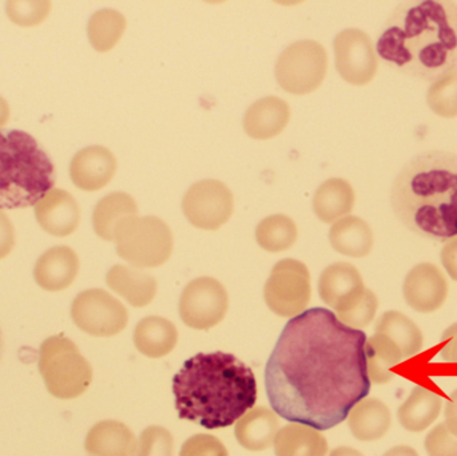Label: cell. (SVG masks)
Returning a JSON list of instances; mask_svg holds the SVG:
<instances>
[{
	"instance_id": "d6986e66",
	"label": "cell",
	"mask_w": 457,
	"mask_h": 456,
	"mask_svg": "<svg viewBox=\"0 0 457 456\" xmlns=\"http://www.w3.org/2000/svg\"><path fill=\"white\" fill-rule=\"evenodd\" d=\"M329 241L338 253L360 259L370 253L375 237L367 221L357 216H346L333 222Z\"/></svg>"
},
{
	"instance_id": "ac0fdd59",
	"label": "cell",
	"mask_w": 457,
	"mask_h": 456,
	"mask_svg": "<svg viewBox=\"0 0 457 456\" xmlns=\"http://www.w3.org/2000/svg\"><path fill=\"white\" fill-rule=\"evenodd\" d=\"M391 423L388 406L375 398L362 399L348 417L351 433L361 442L380 441L388 433Z\"/></svg>"
},
{
	"instance_id": "ba28073f",
	"label": "cell",
	"mask_w": 457,
	"mask_h": 456,
	"mask_svg": "<svg viewBox=\"0 0 457 456\" xmlns=\"http://www.w3.org/2000/svg\"><path fill=\"white\" fill-rule=\"evenodd\" d=\"M311 273L303 262L284 259L277 262L263 288L266 305L281 318H295L311 302Z\"/></svg>"
},
{
	"instance_id": "d590c367",
	"label": "cell",
	"mask_w": 457,
	"mask_h": 456,
	"mask_svg": "<svg viewBox=\"0 0 457 456\" xmlns=\"http://www.w3.org/2000/svg\"><path fill=\"white\" fill-rule=\"evenodd\" d=\"M39 270L46 273V280L69 283L77 273V257L69 249L58 248V256L46 260L45 267Z\"/></svg>"
},
{
	"instance_id": "3957f363",
	"label": "cell",
	"mask_w": 457,
	"mask_h": 456,
	"mask_svg": "<svg viewBox=\"0 0 457 456\" xmlns=\"http://www.w3.org/2000/svg\"><path fill=\"white\" fill-rule=\"evenodd\" d=\"M173 394L179 419L219 430L254 407L257 382L252 369L231 353H198L174 377Z\"/></svg>"
},
{
	"instance_id": "7a4b0ae2",
	"label": "cell",
	"mask_w": 457,
	"mask_h": 456,
	"mask_svg": "<svg viewBox=\"0 0 457 456\" xmlns=\"http://www.w3.org/2000/svg\"><path fill=\"white\" fill-rule=\"evenodd\" d=\"M378 53L402 74L436 82L457 70V7L453 2L400 4L378 37Z\"/></svg>"
},
{
	"instance_id": "e0dca14e",
	"label": "cell",
	"mask_w": 457,
	"mask_h": 456,
	"mask_svg": "<svg viewBox=\"0 0 457 456\" xmlns=\"http://www.w3.org/2000/svg\"><path fill=\"white\" fill-rule=\"evenodd\" d=\"M279 431V423L276 414L266 407L249 410L237 422V441L249 452H263L274 444Z\"/></svg>"
},
{
	"instance_id": "5bb4252c",
	"label": "cell",
	"mask_w": 457,
	"mask_h": 456,
	"mask_svg": "<svg viewBox=\"0 0 457 456\" xmlns=\"http://www.w3.org/2000/svg\"><path fill=\"white\" fill-rule=\"evenodd\" d=\"M359 269L349 262H335L325 268L320 276L319 294L325 304L336 313L356 302L365 291Z\"/></svg>"
},
{
	"instance_id": "7bdbcfd3",
	"label": "cell",
	"mask_w": 457,
	"mask_h": 456,
	"mask_svg": "<svg viewBox=\"0 0 457 456\" xmlns=\"http://www.w3.org/2000/svg\"><path fill=\"white\" fill-rule=\"evenodd\" d=\"M10 120V106L7 101L0 95V128L5 125Z\"/></svg>"
},
{
	"instance_id": "83f0119b",
	"label": "cell",
	"mask_w": 457,
	"mask_h": 456,
	"mask_svg": "<svg viewBox=\"0 0 457 456\" xmlns=\"http://www.w3.org/2000/svg\"><path fill=\"white\" fill-rule=\"evenodd\" d=\"M376 334L389 337L402 350L405 359L419 355L424 339L420 328L407 316L397 311L383 313L376 323Z\"/></svg>"
},
{
	"instance_id": "44dd1931",
	"label": "cell",
	"mask_w": 457,
	"mask_h": 456,
	"mask_svg": "<svg viewBox=\"0 0 457 456\" xmlns=\"http://www.w3.org/2000/svg\"><path fill=\"white\" fill-rule=\"evenodd\" d=\"M353 187L343 178H329L317 187L313 209L320 221L332 224L351 213L354 206Z\"/></svg>"
},
{
	"instance_id": "f35d334b",
	"label": "cell",
	"mask_w": 457,
	"mask_h": 456,
	"mask_svg": "<svg viewBox=\"0 0 457 456\" xmlns=\"http://www.w3.org/2000/svg\"><path fill=\"white\" fill-rule=\"evenodd\" d=\"M440 344H442L440 356H442L443 361L445 363L457 366V323L445 329L442 340H440Z\"/></svg>"
},
{
	"instance_id": "836d02e7",
	"label": "cell",
	"mask_w": 457,
	"mask_h": 456,
	"mask_svg": "<svg viewBox=\"0 0 457 456\" xmlns=\"http://www.w3.org/2000/svg\"><path fill=\"white\" fill-rule=\"evenodd\" d=\"M173 435L161 426H150L142 431L136 456H173Z\"/></svg>"
},
{
	"instance_id": "f6af8a7d",
	"label": "cell",
	"mask_w": 457,
	"mask_h": 456,
	"mask_svg": "<svg viewBox=\"0 0 457 456\" xmlns=\"http://www.w3.org/2000/svg\"><path fill=\"white\" fill-rule=\"evenodd\" d=\"M5 343L4 335H3L2 328H0V361H2L3 353H4Z\"/></svg>"
},
{
	"instance_id": "ffe728a7",
	"label": "cell",
	"mask_w": 457,
	"mask_h": 456,
	"mask_svg": "<svg viewBox=\"0 0 457 456\" xmlns=\"http://www.w3.org/2000/svg\"><path fill=\"white\" fill-rule=\"evenodd\" d=\"M107 284L125 297L129 304L137 308L149 305L154 300L158 289L157 280L150 273L125 265H115L110 269Z\"/></svg>"
},
{
	"instance_id": "4316f807",
	"label": "cell",
	"mask_w": 457,
	"mask_h": 456,
	"mask_svg": "<svg viewBox=\"0 0 457 456\" xmlns=\"http://www.w3.org/2000/svg\"><path fill=\"white\" fill-rule=\"evenodd\" d=\"M35 208L39 221L50 230L69 232L75 229L79 220L77 203L66 190L54 187L35 205Z\"/></svg>"
},
{
	"instance_id": "1f68e13d",
	"label": "cell",
	"mask_w": 457,
	"mask_h": 456,
	"mask_svg": "<svg viewBox=\"0 0 457 456\" xmlns=\"http://www.w3.org/2000/svg\"><path fill=\"white\" fill-rule=\"evenodd\" d=\"M427 102L435 114L445 118L457 117V70L432 83Z\"/></svg>"
},
{
	"instance_id": "30bf717a",
	"label": "cell",
	"mask_w": 457,
	"mask_h": 456,
	"mask_svg": "<svg viewBox=\"0 0 457 456\" xmlns=\"http://www.w3.org/2000/svg\"><path fill=\"white\" fill-rule=\"evenodd\" d=\"M182 211L193 227L204 230L220 229L233 214V193L219 179H201L184 195Z\"/></svg>"
},
{
	"instance_id": "f546056e",
	"label": "cell",
	"mask_w": 457,
	"mask_h": 456,
	"mask_svg": "<svg viewBox=\"0 0 457 456\" xmlns=\"http://www.w3.org/2000/svg\"><path fill=\"white\" fill-rule=\"evenodd\" d=\"M297 225L285 214L266 217L255 229V240L266 252L279 253L287 251L297 241Z\"/></svg>"
},
{
	"instance_id": "6da1fadb",
	"label": "cell",
	"mask_w": 457,
	"mask_h": 456,
	"mask_svg": "<svg viewBox=\"0 0 457 456\" xmlns=\"http://www.w3.org/2000/svg\"><path fill=\"white\" fill-rule=\"evenodd\" d=\"M365 343L364 332L325 308L290 319L266 364L271 410L314 430L341 425L370 391Z\"/></svg>"
},
{
	"instance_id": "f1b7e54d",
	"label": "cell",
	"mask_w": 457,
	"mask_h": 456,
	"mask_svg": "<svg viewBox=\"0 0 457 456\" xmlns=\"http://www.w3.org/2000/svg\"><path fill=\"white\" fill-rule=\"evenodd\" d=\"M80 302L86 312L91 313L96 328H101L104 335L118 334L128 324L126 308L104 291L86 292Z\"/></svg>"
},
{
	"instance_id": "d4e9b609",
	"label": "cell",
	"mask_w": 457,
	"mask_h": 456,
	"mask_svg": "<svg viewBox=\"0 0 457 456\" xmlns=\"http://www.w3.org/2000/svg\"><path fill=\"white\" fill-rule=\"evenodd\" d=\"M365 361L370 383L386 385L394 379L395 367L405 361L402 350L384 335L376 334L365 343Z\"/></svg>"
},
{
	"instance_id": "2e32d148",
	"label": "cell",
	"mask_w": 457,
	"mask_h": 456,
	"mask_svg": "<svg viewBox=\"0 0 457 456\" xmlns=\"http://www.w3.org/2000/svg\"><path fill=\"white\" fill-rule=\"evenodd\" d=\"M179 343V329L168 319L147 316L137 324L134 344L137 350L149 359L168 356Z\"/></svg>"
},
{
	"instance_id": "603a6c76",
	"label": "cell",
	"mask_w": 457,
	"mask_h": 456,
	"mask_svg": "<svg viewBox=\"0 0 457 456\" xmlns=\"http://www.w3.org/2000/svg\"><path fill=\"white\" fill-rule=\"evenodd\" d=\"M137 446L136 436L123 423H99L88 434L87 452L91 456H134Z\"/></svg>"
},
{
	"instance_id": "ab89813d",
	"label": "cell",
	"mask_w": 457,
	"mask_h": 456,
	"mask_svg": "<svg viewBox=\"0 0 457 456\" xmlns=\"http://www.w3.org/2000/svg\"><path fill=\"white\" fill-rule=\"evenodd\" d=\"M442 262L448 275L457 281V237L447 241L442 251Z\"/></svg>"
},
{
	"instance_id": "277c9868",
	"label": "cell",
	"mask_w": 457,
	"mask_h": 456,
	"mask_svg": "<svg viewBox=\"0 0 457 456\" xmlns=\"http://www.w3.org/2000/svg\"><path fill=\"white\" fill-rule=\"evenodd\" d=\"M397 219L416 235L436 241L457 236V154L429 150L413 157L392 184Z\"/></svg>"
},
{
	"instance_id": "484cf974",
	"label": "cell",
	"mask_w": 457,
	"mask_h": 456,
	"mask_svg": "<svg viewBox=\"0 0 457 456\" xmlns=\"http://www.w3.org/2000/svg\"><path fill=\"white\" fill-rule=\"evenodd\" d=\"M138 216L136 200L128 193H110L102 198L94 211V227L104 240H114L115 232L126 220Z\"/></svg>"
},
{
	"instance_id": "cb8c5ba5",
	"label": "cell",
	"mask_w": 457,
	"mask_h": 456,
	"mask_svg": "<svg viewBox=\"0 0 457 456\" xmlns=\"http://www.w3.org/2000/svg\"><path fill=\"white\" fill-rule=\"evenodd\" d=\"M276 456H325L328 442L319 430L308 426H285L274 439Z\"/></svg>"
},
{
	"instance_id": "5b68a950",
	"label": "cell",
	"mask_w": 457,
	"mask_h": 456,
	"mask_svg": "<svg viewBox=\"0 0 457 456\" xmlns=\"http://www.w3.org/2000/svg\"><path fill=\"white\" fill-rule=\"evenodd\" d=\"M55 182V166L31 134L0 130V211L37 205Z\"/></svg>"
},
{
	"instance_id": "4dcf8cb0",
	"label": "cell",
	"mask_w": 457,
	"mask_h": 456,
	"mask_svg": "<svg viewBox=\"0 0 457 456\" xmlns=\"http://www.w3.org/2000/svg\"><path fill=\"white\" fill-rule=\"evenodd\" d=\"M126 29V18L120 11L102 8L91 15L87 34L91 46L99 53H106L115 47Z\"/></svg>"
},
{
	"instance_id": "9c48e42d",
	"label": "cell",
	"mask_w": 457,
	"mask_h": 456,
	"mask_svg": "<svg viewBox=\"0 0 457 456\" xmlns=\"http://www.w3.org/2000/svg\"><path fill=\"white\" fill-rule=\"evenodd\" d=\"M228 310L227 288L217 278H195L185 286L179 299V315L187 327L198 331L219 326Z\"/></svg>"
},
{
	"instance_id": "7402d4cb",
	"label": "cell",
	"mask_w": 457,
	"mask_h": 456,
	"mask_svg": "<svg viewBox=\"0 0 457 456\" xmlns=\"http://www.w3.org/2000/svg\"><path fill=\"white\" fill-rule=\"evenodd\" d=\"M442 406V396L428 388L415 387L397 411V418L405 430L421 433L439 418Z\"/></svg>"
},
{
	"instance_id": "52a82bcc",
	"label": "cell",
	"mask_w": 457,
	"mask_h": 456,
	"mask_svg": "<svg viewBox=\"0 0 457 456\" xmlns=\"http://www.w3.org/2000/svg\"><path fill=\"white\" fill-rule=\"evenodd\" d=\"M327 71V50L314 40H297L287 46L277 59V82L285 91L295 95L319 88Z\"/></svg>"
},
{
	"instance_id": "e575fe53",
	"label": "cell",
	"mask_w": 457,
	"mask_h": 456,
	"mask_svg": "<svg viewBox=\"0 0 457 456\" xmlns=\"http://www.w3.org/2000/svg\"><path fill=\"white\" fill-rule=\"evenodd\" d=\"M51 11L50 2H18L11 0L5 3V13L8 18L21 27L37 26L42 23Z\"/></svg>"
},
{
	"instance_id": "7c38bea8",
	"label": "cell",
	"mask_w": 457,
	"mask_h": 456,
	"mask_svg": "<svg viewBox=\"0 0 457 456\" xmlns=\"http://www.w3.org/2000/svg\"><path fill=\"white\" fill-rule=\"evenodd\" d=\"M405 302L420 313H432L443 307L448 296V283L442 270L431 262L416 265L404 286Z\"/></svg>"
},
{
	"instance_id": "8fae6325",
	"label": "cell",
	"mask_w": 457,
	"mask_h": 456,
	"mask_svg": "<svg viewBox=\"0 0 457 456\" xmlns=\"http://www.w3.org/2000/svg\"><path fill=\"white\" fill-rule=\"evenodd\" d=\"M336 67L345 82L354 86L370 83L378 72L372 40L359 29H346L335 39Z\"/></svg>"
},
{
	"instance_id": "d6a6232c",
	"label": "cell",
	"mask_w": 457,
	"mask_h": 456,
	"mask_svg": "<svg viewBox=\"0 0 457 456\" xmlns=\"http://www.w3.org/2000/svg\"><path fill=\"white\" fill-rule=\"evenodd\" d=\"M378 300L370 289H365L364 294L352 303L341 312L335 313L338 320L353 329H361L370 326L378 312Z\"/></svg>"
},
{
	"instance_id": "74e56055",
	"label": "cell",
	"mask_w": 457,
	"mask_h": 456,
	"mask_svg": "<svg viewBox=\"0 0 457 456\" xmlns=\"http://www.w3.org/2000/svg\"><path fill=\"white\" fill-rule=\"evenodd\" d=\"M429 456H457V438L450 433L445 423L436 426L424 442Z\"/></svg>"
},
{
	"instance_id": "8d00e7d4",
	"label": "cell",
	"mask_w": 457,
	"mask_h": 456,
	"mask_svg": "<svg viewBox=\"0 0 457 456\" xmlns=\"http://www.w3.org/2000/svg\"><path fill=\"white\" fill-rule=\"evenodd\" d=\"M179 456H228V452L216 436L198 434L182 444Z\"/></svg>"
},
{
	"instance_id": "b9f144b4",
	"label": "cell",
	"mask_w": 457,
	"mask_h": 456,
	"mask_svg": "<svg viewBox=\"0 0 457 456\" xmlns=\"http://www.w3.org/2000/svg\"><path fill=\"white\" fill-rule=\"evenodd\" d=\"M383 456H419L416 450L410 446H396L388 450Z\"/></svg>"
},
{
	"instance_id": "8992f818",
	"label": "cell",
	"mask_w": 457,
	"mask_h": 456,
	"mask_svg": "<svg viewBox=\"0 0 457 456\" xmlns=\"http://www.w3.org/2000/svg\"><path fill=\"white\" fill-rule=\"evenodd\" d=\"M114 240L120 256L138 269L161 267L174 249L170 228L154 216L126 220L115 232Z\"/></svg>"
},
{
	"instance_id": "4fadbf2b",
	"label": "cell",
	"mask_w": 457,
	"mask_h": 456,
	"mask_svg": "<svg viewBox=\"0 0 457 456\" xmlns=\"http://www.w3.org/2000/svg\"><path fill=\"white\" fill-rule=\"evenodd\" d=\"M117 171V158L107 147L94 145L79 150L70 163L75 187L87 192L106 187Z\"/></svg>"
},
{
	"instance_id": "9a60e30c",
	"label": "cell",
	"mask_w": 457,
	"mask_h": 456,
	"mask_svg": "<svg viewBox=\"0 0 457 456\" xmlns=\"http://www.w3.org/2000/svg\"><path fill=\"white\" fill-rule=\"evenodd\" d=\"M290 120V107L278 96H265L255 101L245 112L244 128L254 139L278 136Z\"/></svg>"
},
{
	"instance_id": "ee69618b",
	"label": "cell",
	"mask_w": 457,
	"mask_h": 456,
	"mask_svg": "<svg viewBox=\"0 0 457 456\" xmlns=\"http://www.w3.org/2000/svg\"><path fill=\"white\" fill-rule=\"evenodd\" d=\"M329 456H364L361 452L357 450L352 449V447H337L333 450Z\"/></svg>"
},
{
	"instance_id": "60d3db41",
	"label": "cell",
	"mask_w": 457,
	"mask_h": 456,
	"mask_svg": "<svg viewBox=\"0 0 457 456\" xmlns=\"http://www.w3.org/2000/svg\"><path fill=\"white\" fill-rule=\"evenodd\" d=\"M445 426L457 438V390L451 394L450 401L445 404Z\"/></svg>"
}]
</instances>
